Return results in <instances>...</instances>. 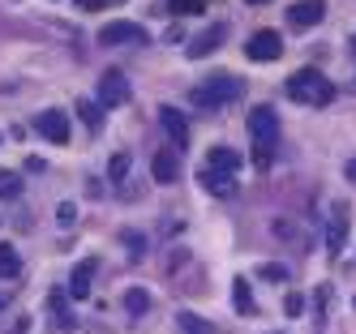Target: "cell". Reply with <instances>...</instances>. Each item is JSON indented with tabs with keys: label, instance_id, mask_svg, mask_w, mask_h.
Listing matches in <instances>:
<instances>
[{
	"label": "cell",
	"instance_id": "cell-5",
	"mask_svg": "<svg viewBox=\"0 0 356 334\" xmlns=\"http://www.w3.org/2000/svg\"><path fill=\"white\" fill-rule=\"evenodd\" d=\"M99 43H104V47H124V43H129V47H146L150 39H146V31L138 22H108L104 31H99Z\"/></svg>",
	"mask_w": 356,
	"mask_h": 334
},
{
	"label": "cell",
	"instance_id": "cell-14",
	"mask_svg": "<svg viewBox=\"0 0 356 334\" xmlns=\"http://www.w3.org/2000/svg\"><path fill=\"white\" fill-rule=\"evenodd\" d=\"M197 180H202V189H207V193H215V197H232V193H236V176H232V172L202 167V172H197Z\"/></svg>",
	"mask_w": 356,
	"mask_h": 334
},
{
	"label": "cell",
	"instance_id": "cell-9",
	"mask_svg": "<svg viewBox=\"0 0 356 334\" xmlns=\"http://www.w3.org/2000/svg\"><path fill=\"white\" fill-rule=\"evenodd\" d=\"M245 56L249 60H279V56H284V39H279L275 31H258L245 43Z\"/></svg>",
	"mask_w": 356,
	"mask_h": 334
},
{
	"label": "cell",
	"instance_id": "cell-25",
	"mask_svg": "<svg viewBox=\"0 0 356 334\" xmlns=\"http://www.w3.org/2000/svg\"><path fill=\"white\" fill-rule=\"evenodd\" d=\"M262 278H266V283H284V278H288V266L270 262V266H262Z\"/></svg>",
	"mask_w": 356,
	"mask_h": 334
},
{
	"label": "cell",
	"instance_id": "cell-26",
	"mask_svg": "<svg viewBox=\"0 0 356 334\" xmlns=\"http://www.w3.org/2000/svg\"><path fill=\"white\" fill-rule=\"evenodd\" d=\"M73 219H78V206H73V201H65L60 210H56V223H60V227H73Z\"/></svg>",
	"mask_w": 356,
	"mask_h": 334
},
{
	"label": "cell",
	"instance_id": "cell-13",
	"mask_svg": "<svg viewBox=\"0 0 356 334\" xmlns=\"http://www.w3.org/2000/svg\"><path fill=\"white\" fill-rule=\"evenodd\" d=\"M223 39H227V26H211V31H202V35L185 47V56H189V60H202V56H211V51H219Z\"/></svg>",
	"mask_w": 356,
	"mask_h": 334
},
{
	"label": "cell",
	"instance_id": "cell-4",
	"mask_svg": "<svg viewBox=\"0 0 356 334\" xmlns=\"http://www.w3.org/2000/svg\"><path fill=\"white\" fill-rule=\"evenodd\" d=\"M129 77H124L120 69H108L104 77L95 82V99H99V108H129Z\"/></svg>",
	"mask_w": 356,
	"mask_h": 334
},
{
	"label": "cell",
	"instance_id": "cell-20",
	"mask_svg": "<svg viewBox=\"0 0 356 334\" xmlns=\"http://www.w3.org/2000/svg\"><path fill=\"white\" fill-rule=\"evenodd\" d=\"M124 253H129L134 257V262H142V257H146V236H142V231H124Z\"/></svg>",
	"mask_w": 356,
	"mask_h": 334
},
{
	"label": "cell",
	"instance_id": "cell-16",
	"mask_svg": "<svg viewBox=\"0 0 356 334\" xmlns=\"http://www.w3.org/2000/svg\"><path fill=\"white\" fill-rule=\"evenodd\" d=\"M90 278H95V262L86 257V262H78V266H73V274H69V296L73 300H86L90 296Z\"/></svg>",
	"mask_w": 356,
	"mask_h": 334
},
{
	"label": "cell",
	"instance_id": "cell-21",
	"mask_svg": "<svg viewBox=\"0 0 356 334\" xmlns=\"http://www.w3.org/2000/svg\"><path fill=\"white\" fill-rule=\"evenodd\" d=\"M211 0H168V9L176 13V17H193V13H202Z\"/></svg>",
	"mask_w": 356,
	"mask_h": 334
},
{
	"label": "cell",
	"instance_id": "cell-18",
	"mask_svg": "<svg viewBox=\"0 0 356 334\" xmlns=\"http://www.w3.org/2000/svg\"><path fill=\"white\" fill-rule=\"evenodd\" d=\"M124 313H129V317H146L150 313V292L129 287V292H124Z\"/></svg>",
	"mask_w": 356,
	"mask_h": 334
},
{
	"label": "cell",
	"instance_id": "cell-7",
	"mask_svg": "<svg viewBox=\"0 0 356 334\" xmlns=\"http://www.w3.org/2000/svg\"><path fill=\"white\" fill-rule=\"evenodd\" d=\"M47 330L52 334H73V326H78V317H73V308H69V296L60 292V287H52L47 292Z\"/></svg>",
	"mask_w": 356,
	"mask_h": 334
},
{
	"label": "cell",
	"instance_id": "cell-11",
	"mask_svg": "<svg viewBox=\"0 0 356 334\" xmlns=\"http://www.w3.org/2000/svg\"><path fill=\"white\" fill-rule=\"evenodd\" d=\"M150 176L159 180V185H172V180H181V150H155V159H150Z\"/></svg>",
	"mask_w": 356,
	"mask_h": 334
},
{
	"label": "cell",
	"instance_id": "cell-31",
	"mask_svg": "<svg viewBox=\"0 0 356 334\" xmlns=\"http://www.w3.org/2000/svg\"><path fill=\"white\" fill-rule=\"evenodd\" d=\"M245 5H266V0H245Z\"/></svg>",
	"mask_w": 356,
	"mask_h": 334
},
{
	"label": "cell",
	"instance_id": "cell-10",
	"mask_svg": "<svg viewBox=\"0 0 356 334\" xmlns=\"http://www.w3.org/2000/svg\"><path fill=\"white\" fill-rule=\"evenodd\" d=\"M35 128H39L47 142H60V146L69 142V116H65V112H56V108L39 112V116H35Z\"/></svg>",
	"mask_w": 356,
	"mask_h": 334
},
{
	"label": "cell",
	"instance_id": "cell-23",
	"mask_svg": "<svg viewBox=\"0 0 356 334\" xmlns=\"http://www.w3.org/2000/svg\"><path fill=\"white\" fill-rule=\"evenodd\" d=\"M22 193V176L17 172H0V197H17Z\"/></svg>",
	"mask_w": 356,
	"mask_h": 334
},
{
	"label": "cell",
	"instance_id": "cell-27",
	"mask_svg": "<svg viewBox=\"0 0 356 334\" xmlns=\"http://www.w3.org/2000/svg\"><path fill=\"white\" fill-rule=\"evenodd\" d=\"M108 5H116V0H78L82 13H99V9H108Z\"/></svg>",
	"mask_w": 356,
	"mask_h": 334
},
{
	"label": "cell",
	"instance_id": "cell-2",
	"mask_svg": "<svg viewBox=\"0 0 356 334\" xmlns=\"http://www.w3.org/2000/svg\"><path fill=\"white\" fill-rule=\"evenodd\" d=\"M249 142H253V167L266 172L279 146V116L275 108H253L249 112Z\"/></svg>",
	"mask_w": 356,
	"mask_h": 334
},
{
	"label": "cell",
	"instance_id": "cell-8",
	"mask_svg": "<svg viewBox=\"0 0 356 334\" xmlns=\"http://www.w3.org/2000/svg\"><path fill=\"white\" fill-rule=\"evenodd\" d=\"M159 124H163L172 150H185L189 146V116L181 108H168V103H163V108H159Z\"/></svg>",
	"mask_w": 356,
	"mask_h": 334
},
{
	"label": "cell",
	"instance_id": "cell-33",
	"mask_svg": "<svg viewBox=\"0 0 356 334\" xmlns=\"http://www.w3.org/2000/svg\"><path fill=\"white\" fill-rule=\"evenodd\" d=\"M352 304H356V300H352Z\"/></svg>",
	"mask_w": 356,
	"mask_h": 334
},
{
	"label": "cell",
	"instance_id": "cell-30",
	"mask_svg": "<svg viewBox=\"0 0 356 334\" xmlns=\"http://www.w3.org/2000/svg\"><path fill=\"white\" fill-rule=\"evenodd\" d=\"M0 308H9V292H0Z\"/></svg>",
	"mask_w": 356,
	"mask_h": 334
},
{
	"label": "cell",
	"instance_id": "cell-6",
	"mask_svg": "<svg viewBox=\"0 0 356 334\" xmlns=\"http://www.w3.org/2000/svg\"><path fill=\"white\" fill-rule=\"evenodd\" d=\"M348 227H352V206L348 201H335V206H330V219H326V249H330V257L343 253Z\"/></svg>",
	"mask_w": 356,
	"mask_h": 334
},
{
	"label": "cell",
	"instance_id": "cell-1",
	"mask_svg": "<svg viewBox=\"0 0 356 334\" xmlns=\"http://www.w3.org/2000/svg\"><path fill=\"white\" fill-rule=\"evenodd\" d=\"M245 94V82L232 73H211V77H202V82L189 90V103L197 112H219V108H232V103Z\"/></svg>",
	"mask_w": 356,
	"mask_h": 334
},
{
	"label": "cell",
	"instance_id": "cell-15",
	"mask_svg": "<svg viewBox=\"0 0 356 334\" xmlns=\"http://www.w3.org/2000/svg\"><path fill=\"white\" fill-rule=\"evenodd\" d=\"M202 167H215V172H241V154L232 146H211L207 150V159H202Z\"/></svg>",
	"mask_w": 356,
	"mask_h": 334
},
{
	"label": "cell",
	"instance_id": "cell-24",
	"mask_svg": "<svg viewBox=\"0 0 356 334\" xmlns=\"http://www.w3.org/2000/svg\"><path fill=\"white\" fill-rule=\"evenodd\" d=\"M124 172H129V154H112V163H108V176L116 180V185H124Z\"/></svg>",
	"mask_w": 356,
	"mask_h": 334
},
{
	"label": "cell",
	"instance_id": "cell-17",
	"mask_svg": "<svg viewBox=\"0 0 356 334\" xmlns=\"http://www.w3.org/2000/svg\"><path fill=\"white\" fill-rule=\"evenodd\" d=\"M232 304L241 317H253L258 313V304H253V292H249V278H232Z\"/></svg>",
	"mask_w": 356,
	"mask_h": 334
},
{
	"label": "cell",
	"instance_id": "cell-22",
	"mask_svg": "<svg viewBox=\"0 0 356 334\" xmlns=\"http://www.w3.org/2000/svg\"><path fill=\"white\" fill-rule=\"evenodd\" d=\"M78 116H82V120H86V124L95 128V133H99V128H104V112H99L90 99H82V103H78Z\"/></svg>",
	"mask_w": 356,
	"mask_h": 334
},
{
	"label": "cell",
	"instance_id": "cell-28",
	"mask_svg": "<svg viewBox=\"0 0 356 334\" xmlns=\"http://www.w3.org/2000/svg\"><path fill=\"white\" fill-rule=\"evenodd\" d=\"M284 308H288V317H300V313H305V300H300V296H288Z\"/></svg>",
	"mask_w": 356,
	"mask_h": 334
},
{
	"label": "cell",
	"instance_id": "cell-19",
	"mask_svg": "<svg viewBox=\"0 0 356 334\" xmlns=\"http://www.w3.org/2000/svg\"><path fill=\"white\" fill-rule=\"evenodd\" d=\"M22 274V257L13 244H0V278H17Z\"/></svg>",
	"mask_w": 356,
	"mask_h": 334
},
{
	"label": "cell",
	"instance_id": "cell-32",
	"mask_svg": "<svg viewBox=\"0 0 356 334\" xmlns=\"http://www.w3.org/2000/svg\"><path fill=\"white\" fill-rule=\"evenodd\" d=\"M352 47H356V39H352Z\"/></svg>",
	"mask_w": 356,
	"mask_h": 334
},
{
	"label": "cell",
	"instance_id": "cell-29",
	"mask_svg": "<svg viewBox=\"0 0 356 334\" xmlns=\"http://www.w3.org/2000/svg\"><path fill=\"white\" fill-rule=\"evenodd\" d=\"M348 180H352V185H356V159L348 163Z\"/></svg>",
	"mask_w": 356,
	"mask_h": 334
},
{
	"label": "cell",
	"instance_id": "cell-12",
	"mask_svg": "<svg viewBox=\"0 0 356 334\" xmlns=\"http://www.w3.org/2000/svg\"><path fill=\"white\" fill-rule=\"evenodd\" d=\"M326 17V0H296V5L288 9V22L296 26V31H309V26H318Z\"/></svg>",
	"mask_w": 356,
	"mask_h": 334
},
{
	"label": "cell",
	"instance_id": "cell-3",
	"mask_svg": "<svg viewBox=\"0 0 356 334\" xmlns=\"http://www.w3.org/2000/svg\"><path fill=\"white\" fill-rule=\"evenodd\" d=\"M288 99H296L300 108H326L330 99H335V86H330V77L318 73V69H300L288 77Z\"/></svg>",
	"mask_w": 356,
	"mask_h": 334
}]
</instances>
